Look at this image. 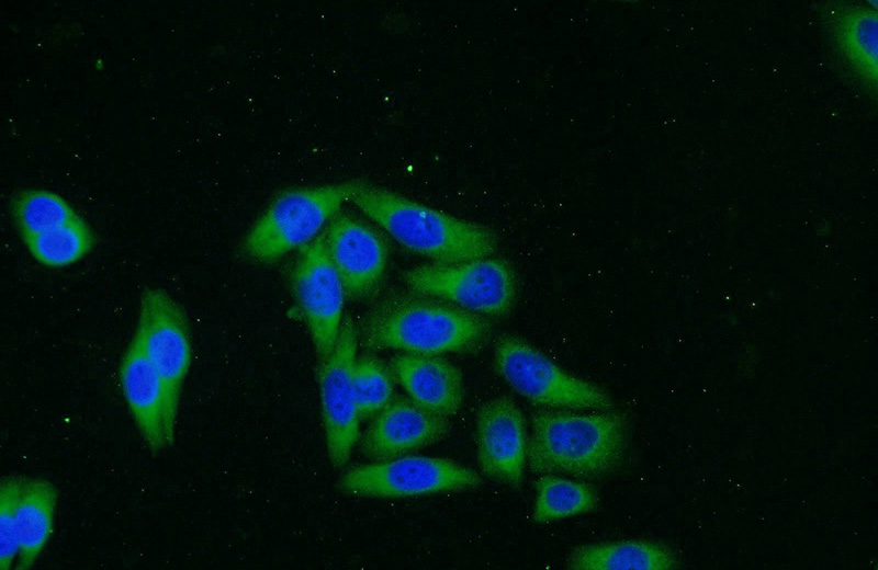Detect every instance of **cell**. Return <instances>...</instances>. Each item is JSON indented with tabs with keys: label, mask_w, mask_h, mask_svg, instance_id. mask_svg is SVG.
I'll list each match as a JSON object with an SVG mask.
<instances>
[{
	"label": "cell",
	"mask_w": 878,
	"mask_h": 570,
	"mask_svg": "<svg viewBox=\"0 0 878 570\" xmlns=\"http://www.w3.org/2000/svg\"><path fill=\"white\" fill-rule=\"evenodd\" d=\"M349 201L407 250L435 263L491 256L496 235L485 226L454 217L386 189L352 180Z\"/></svg>",
	"instance_id": "1"
},
{
	"label": "cell",
	"mask_w": 878,
	"mask_h": 570,
	"mask_svg": "<svg viewBox=\"0 0 878 570\" xmlns=\"http://www.w3.org/2000/svg\"><path fill=\"white\" fill-rule=\"evenodd\" d=\"M489 335L491 324L480 315L420 294L387 298L361 328L363 344L371 350L429 355L472 352Z\"/></svg>",
	"instance_id": "2"
},
{
	"label": "cell",
	"mask_w": 878,
	"mask_h": 570,
	"mask_svg": "<svg viewBox=\"0 0 878 570\" xmlns=\"http://www.w3.org/2000/svg\"><path fill=\"white\" fill-rule=\"evenodd\" d=\"M628 437L620 412L540 411L532 417L527 457L534 474L599 478L622 463Z\"/></svg>",
	"instance_id": "3"
},
{
	"label": "cell",
	"mask_w": 878,
	"mask_h": 570,
	"mask_svg": "<svg viewBox=\"0 0 878 570\" xmlns=\"http://www.w3.org/2000/svg\"><path fill=\"white\" fill-rule=\"evenodd\" d=\"M350 193V181L282 191L246 235L243 251L256 262L271 263L304 247L338 214Z\"/></svg>",
	"instance_id": "4"
},
{
	"label": "cell",
	"mask_w": 878,
	"mask_h": 570,
	"mask_svg": "<svg viewBox=\"0 0 878 570\" xmlns=\"http://www.w3.org/2000/svg\"><path fill=\"white\" fill-rule=\"evenodd\" d=\"M494 366L520 396L549 408L610 411V396L600 387L571 375L516 335L505 334L494 349Z\"/></svg>",
	"instance_id": "5"
},
{
	"label": "cell",
	"mask_w": 878,
	"mask_h": 570,
	"mask_svg": "<svg viewBox=\"0 0 878 570\" xmlns=\"http://www.w3.org/2000/svg\"><path fill=\"white\" fill-rule=\"evenodd\" d=\"M403 281L416 294L492 317L508 314L517 295V280L510 264L491 256L419 265L404 272Z\"/></svg>",
	"instance_id": "6"
},
{
	"label": "cell",
	"mask_w": 878,
	"mask_h": 570,
	"mask_svg": "<svg viewBox=\"0 0 878 570\" xmlns=\"http://www.w3.org/2000/svg\"><path fill=\"white\" fill-rule=\"evenodd\" d=\"M476 471L436 457L401 456L348 469L338 481L346 494L370 498H406L476 488Z\"/></svg>",
	"instance_id": "7"
},
{
	"label": "cell",
	"mask_w": 878,
	"mask_h": 570,
	"mask_svg": "<svg viewBox=\"0 0 878 570\" xmlns=\"http://www.w3.org/2000/svg\"><path fill=\"white\" fill-rule=\"evenodd\" d=\"M358 338L354 322L349 317L345 318L334 349L318 362L326 447L335 468L347 464L359 436L360 417L352 379Z\"/></svg>",
	"instance_id": "8"
},
{
	"label": "cell",
	"mask_w": 878,
	"mask_h": 570,
	"mask_svg": "<svg viewBox=\"0 0 878 570\" xmlns=\"http://www.w3.org/2000/svg\"><path fill=\"white\" fill-rule=\"evenodd\" d=\"M135 334L164 380L171 409L178 414L193 355L183 308L164 289L147 288L140 296Z\"/></svg>",
	"instance_id": "9"
},
{
	"label": "cell",
	"mask_w": 878,
	"mask_h": 570,
	"mask_svg": "<svg viewBox=\"0 0 878 570\" xmlns=\"http://www.w3.org/2000/svg\"><path fill=\"white\" fill-rule=\"evenodd\" d=\"M290 280L292 294L320 362L329 355L338 339L346 296L322 236L303 247Z\"/></svg>",
	"instance_id": "10"
},
{
	"label": "cell",
	"mask_w": 878,
	"mask_h": 570,
	"mask_svg": "<svg viewBox=\"0 0 878 570\" xmlns=\"http://www.w3.org/2000/svg\"><path fill=\"white\" fill-rule=\"evenodd\" d=\"M122 395L146 446L154 453L171 446L177 413L171 409L164 380L134 333L119 368Z\"/></svg>",
	"instance_id": "11"
},
{
	"label": "cell",
	"mask_w": 878,
	"mask_h": 570,
	"mask_svg": "<svg viewBox=\"0 0 878 570\" xmlns=\"http://www.w3.org/2000/svg\"><path fill=\"white\" fill-rule=\"evenodd\" d=\"M322 237L346 295L353 299L370 296L386 269L384 239L369 225L346 214H337Z\"/></svg>",
	"instance_id": "12"
},
{
	"label": "cell",
	"mask_w": 878,
	"mask_h": 570,
	"mask_svg": "<svg viewBox=\"0 0 878 570\" xmlns=\"http://www.w3.org/2000/svg\"><path fill=\"white\" fill-rule=\"evenodd\" d=\"M475 442L479 465L487 477L520 486L528 444L524 415L509 397L500 396L481 406Z\"/></svg>",
	"instance_id": "13"
},
{
	"label": "cell",
	"mask_w": 878,
	"mask_h": 570,
	"mask_svg": "<svg viewBox=\"0 0 878 570\" xmlns=\"http://www.w3.org/2000/svg\"><path fill=\"white\" fill-rule=\"evenodd\" d=\"M450 430L446 417L430 412L410 398L395 397L378 413L363 434L362 453L375 460L404 456L443 438Z\"/></svg>",
	"instance_id": "14"
},
{
	"label": "cell",
	"mask_w": 878,
	"mask_h": 570,
	"mask_svg": "<svg viewBox=\"0 0 878 570\" xmlns=\"http://www.w3.org/2000/svg\"><path fill=\"white\" fill-rule=\"evenodd\" d=\"M391 367L408 398L423 408L446 418L461 409L463 376L449 361L437 355L405 353L395 356Z\"/></svg>",
	"instance_id": "15"
},
{
	"label": "cell",
	"mask_w": 878,
	"mask_h": 570,
	"mask_svg": "<svg viewBox=\"0 0 878 570\" xmlns=\"http://www.w3.org/2000/svg\"><path fill=\"white\" fill-rule=\"evenodd\" d=\"M871 3L834 4L825 12V23L844 64L860 83L876 93L878 15L876 1Z\"/></svg>",
	"instance_id": "16"
},
{
	"label": "cell",
	"mask_w": 878,
	"mask_h": 570,
	"mask_svg": "<svg viewBox=\"0 0 878 570\" xmlns=\"http://www.w3.org/2000/svg\"><path fill=\"white\" fill-rule=\"evenodd\" d=\"M58 491L48 479L25 478L16 506L15 569H31L54 532Z\"/></svg>",
	"instance_id": "17"
},
{
	"label": "cell",
	"mask_w": 878,
	"mask_h": 570,
	"mask_svg": "<svg viewBox=\"0 0 878 570\" xmlns=\"http://www.w3.org/2000/svg\"><path fill=\"white\" fill-rule=\"evenodd\" d=\"M678 566L668 546L643 539L581 546L567 559V568L574 570H668Z\"/></svg>",
	"instance_id": "18"
},
{
	"label": "cell",
	"mask_w": 878,
	"mask_h": 570,
	"mask_svg": "<svg viewBox=\"0 0 878 570\" xmlns=\"http://www.w3.org/2000/svg\"><path fill=\"white\" fill-rule=\"evenodd\" d=\"M22 239L38 263L53 269L77 263L92 250L95 242L93 231L81 216L66 225Z\"/></svg>",
	"instance_id": "19"
},
{
	"label": "cell",
	"mask_w": 878,
	"mask_h": 570,
	"mask_svg": "<svg viewBox=\"0 0 878 570\" xmlns=\"http://www.w3.org/2000/svg\"><path fill=\"white\" fill-rule=\"evenodd\" d=\"M533 520L548 523L587 513L598 505L596 491L584 482L544 475L536 481Z\"/></svg>",
	"instance_id": "20"
},
{
	"label": "cell",
	"mask_w": 878,
	"mask_h": 570,
	"mask_svg": "<svg viewBox=\"0 0 878 570\" xmlns=\"http://www.w3.org/2000/svg\"><path fill=\"white\" fill-rule=\"evenodd\" d=\"M11 214L21 237L57 228L80 216L64 197L42 189L19 192L11 202Z\"/></svg>",
	"instance_id": "21"
},
{
	"label": "cell",
	"mask_w": 878,
	"mask_h": 570,
	"mask_svg": "<svg viewBox=\"0 0 878 570\" xmlns=\"http://www.w3.org/2000/svg\"><path fill=\"white\" fill-rule=\"evenodd\" d=\"M352 379L360 419L378 414L393 398V374L375 358L356 360Z\"/></svg>",
	"instance_id": "22"
},
{
	"label": "cell",
	"mask_w": 878,
	"mask_h": 570,
	"mask_svg": "<svg viewBox=\"0 0 878 570\" xmlns=\"http://www.w3.org/2000/svg\"><path fill=\"white\" fill-rule=\"evenodd\" d=\"M26 477L7 476L0 483V568L9 570L18 557L16 506Z\"/></svg>",
	"instance_id": "23"
}]
</instances>
